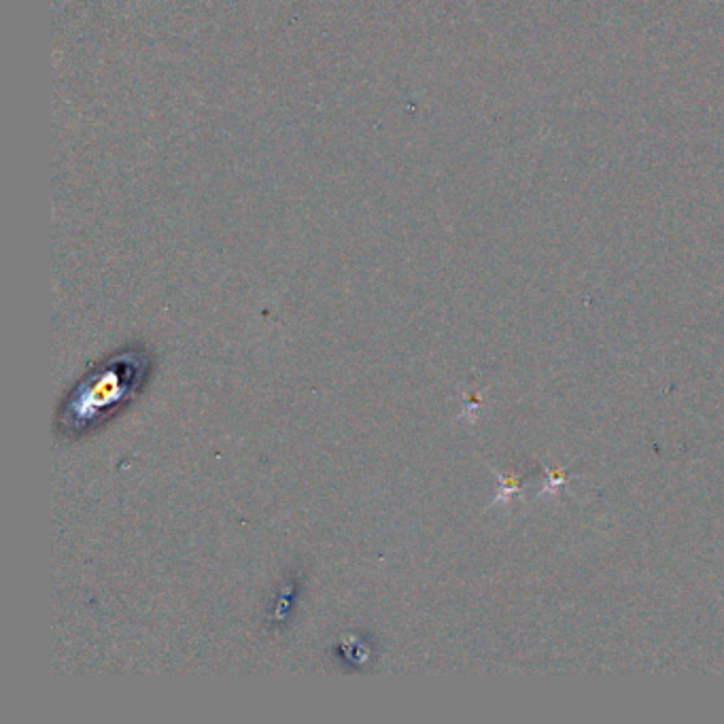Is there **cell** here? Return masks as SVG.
Returning a JSON list of instances; mask_svg holds the SVG:
<instances>
[{
    "instance_id": "cell-2",
    "label": "cell",
    "mask_w": 724,
    "mask_h": 724,
    "mask_svg": "<svg viewBox=\"0 0 724 724\" xmlns=\"http://www.w3.org/2000/svg\"><path fill=\"white\" fill-rule=\"evenodd\" d=\"M340 667L347 671H364L376 661V646L372 635L353 633L351 637H342L334 648Z\"/></svg>"
},
{
    "instance_id": "cell-5",
    "label": "cell",
    "mask_w": 724,
    "mask_h": 724,
    "mask_svg": "<svg viewBox=\"0 0 724 724\" xmlns=\"http://www.w3.org/2000/svg\"><path fill=\"white\" fill-rule=\"evenodd\" d=\"M493 474H495L497 480H499V487H497V495H495L491 506H508L510 499H512L514 495H521V493L525 491L523 480H521L519 476L502 474V472L495 470V468H493Z\"/></svg>"
},
{
    "instance_id": "cell-3",
    "label": "cell",
    "mask_w": 724,
    "mask_h": 724,
    "mask_svg": "<svg viewBox=\"0 0 724 724\" xmlns=\"http://www.w3.org/2000/svg\"><path fill=\"white\" fill-rule=\"evenodd\" d=\"M300 595V582L298 576H289L285 580V584L279 589L277 597H274V603L270 608V625L272 627H281L287 625V620L291 616V610L296 608V601Z\"/></svg>"
},
{
    "instance_id": "cell-4",
    "label": "cell",
    "mask_w": 724,
    "mask_h": 724,
    "mask_svg": "<svg viewBox=\"0 0 724 724\" xmlns=\"http://www.w3.org/2000/svg\"><path fill=\"white\" fill-rule=\"evenodd\" d=\"M544 476H546V480H544V487L538 493V497H557L561 493V489L570 485L572 480L582 478L580 474H570L563 468H555V465L553 468H550V465H544Z\"/></svg>"
},
{
    "instance_id": "cell-1",
    "label": "cell",
    "mask_w": 724,
    "mask_h": 724,
    "mask_svg": "<svg viewBox=\"0 0 724 724\" xmlns=\"http://www.w3.org/2000/svg\"><path fill=\"white\" fill-rule=\"evenodd\" d=\"M153 370V357L143 347H128L90 368L66 395L56 429L62 438H81L122 412L139 395Z\"/></svg>"
}]
</instances>
